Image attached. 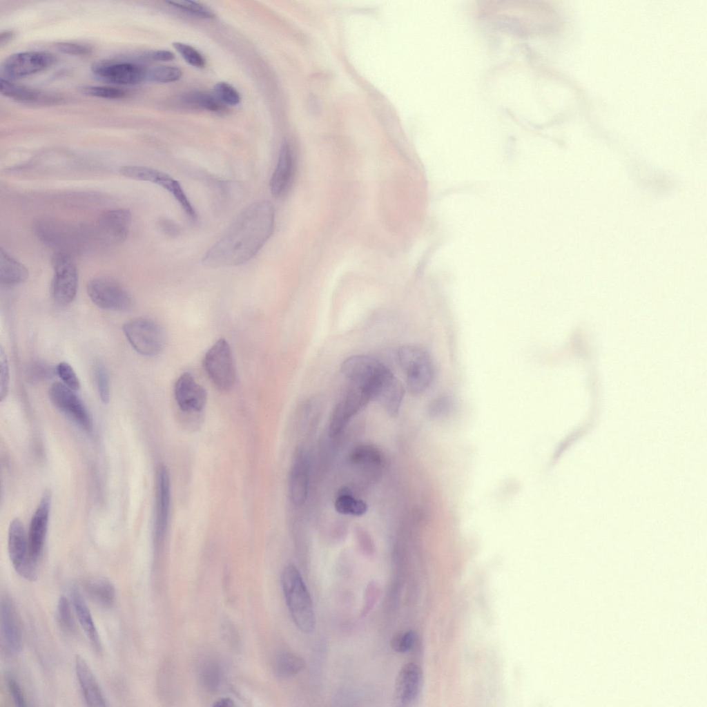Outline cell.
<instances>
[{
  "mask_svg": "<svg viewBox=\"0 0 707 707\" xmlns=\"http://www.w3.org/2000/svg\"><path fill=\"white\" fill-rule=\"evenodd\" d=\"M397 357L407 389L416 395L426 391L434 378V366L428 353L417 346L405 345L398 350Z\"/></svg>",
  "mask_w": 707,
  "mask_h": 707,
  "instance_id": "5",
  "label": "cell"
},
{
  "mask_svg": "<svg viewBox=\"0 0 707 707\" xmlns=\"http://www.w3.org/2000/svg\"><path fill=\"white\" fill-rule=\"evenodd\" d=\"M308 474L307 454L303 448L298 447L294 454L289 476V497L296 505H302L307 499Z\"/></svg>",
  "mask_w": 707,
  "mask_h": 707,
  "instance_id": "23",
  "label": "cell"
},
{
  "mask_svg": "<svg viewBox=\"0 0 707 707\" xmlns=\"http://www.w3.org/2000/svg\"><path fill=\"white\" fill-rule=\"evenodd\" d=\"M53 278L51 294L59 306H66L75 299L78 287V271L72 254L55 251L51 259Z\"/></svg>",
  "mask_w": 707,
  "mask_h": 707,
  "instance_id": "7",
  "label": "cell"
},
{
  "mask_svg": "<svg viewBox=\"0 0 707 707\" xmlns=\"http://www.w3.org/2000/svg\"><path fill=\"white\" fill-rule=\"evenodd\" d=\"M56 374V367L43 361L32 362L26 370L28 380L32 383L42 382L50 378Z\"/></svg>",
  "mask_w": 707,
  "mask_h": 707,
  "instance_id": "40",
  "label": "cell"
},
{
  "mask_svg": "<svg viewBox=\"0 0 707 707\" xmlns=\"http://www.w3.org/2000/svg\"><path fill=\"white\" fill-rule=\"evenodd\" d=\"M213 94L225 106H235L241 101L239 92L230 84L225 81L216 83L213 86Z\"/></svg>",
  "mask_w": 707,
  "mask_h": 707,
  "instance_id": "39",
  "label": "cell"
},
{
  "mask_svg": "<svg viewBox=\"0 0 707 707\" xmlns=\"http://www.w3.org/2000/svg\"><path fill=\"white\" fill-rule=\"evenodd\" d=\"M147 69L135 61L104 60L91 66L100 79L117 85H135L146 79Z\"/></svg>",
  "mask_w": 707,
  "mask_h": 707,
  "instance_id": "14",
  "label": "cell"
},
{
  "mask_svg": "<svg viewBox=\"0 0 707 707\" xmlns=\"http://www.w3.org/2000/svg\"><path fill=\"white\" fill-rule=\"evenodd\" d=\"M341 371L349 382L364 389L374 400L376 395L394 375L380 360L365 355L352 356L341 365Z\"/></svg>",
  "mask_w": 707,
  "mask_h": 707,
  "instance_id": "4",
  "label": "cell"
},
{
  "mask_svg": "<svg viewBox=\"0 0 707 707\" xmlns=\"http://www.w3.org/2000/svg\"><path fill=\"white\" fill-rule=\"evenodd\" d=\"M14 32L12 30H4L0 34V46L1 47L6 45L10 42L14 37Z\"/></svg>",
  "mask_w": 707,
  "mask_h": 707,
  "instance_id": "48",
  "label": "cell"
},
{
  "mask_svg": "<svg viewBox=\"0 0 707 707\" xmlns=\"http://www.w3.org/2000/svg\"><path fill=\"white\" fill-rule=\"evenodd\" d=\"M423 685L420 668L414 664L404 665L398 673L395 681L394 698L402 706H409L418 698Z\"/></svg>",
  "mask_w": 707,
  "mask_h": 707,
  "instance_id": "22",
  "label": "cell"
},
{
  "mask_svg": "<svg viewBox=\"0 0 707 707\" xmlns=\"http://www.w3.org/2000/svg\"><path fill=\"white\" fill-rule=\"evenodd\" d=\"M273 668L278 677H289L301 672L305 668V661L295 654L284 652L276 656Z\"/></svg>",
  "mask_w": 707,
  "mask_h": 707,
  "instance_id": "30",
  "label": "cell"
},
{
  "mask_svg": "<svg viewBox=\"0 0 707 707\" xmlns=\"http://www.w3.org/2000/svg\"><path fill=\"white\" fill-rule=\"evenodd\" d=\"M281 585L295 625L303 632H312L316 623L312 600L295 565L291 564L284 568L281 575Z\"/></svg>",
  "mask_w": 707,
  "mask_h": 707,
  "instance_id": "2",
  "label": "cell"
},
{
  "mask_svg": "<svg viewBox=\"0 0 707 707\" xmlns=\"http://www.w3.org/2000/svg\"><path fill=\"white\" fill-rule=\"evenodd\" d=\"M8 550L12 565L18 574L27 581H35L37 579V561L31 556L28 536L19 519H13L10 523Z\"/></svg>",
  "mask_w": 707,
  "mask_h": 707,
  "instance_id": "10",
  "label": "cell"
},
{
  "mask_svg": "<svg viewBox=\"0 0 707 707\" xmlns=\"http://www.w3.org/2000/svg\"><path fill=\"white\" fill-rule=\"evenodd\" d=\"M213 706L231 707L234 706L233 701L230 698H222L215 702Z\"/></svg>",
  "mask_w": 707,
  "mask_h": 707,
  "instance_id": "49",
  "label": "cell"
},
{
  "mask_svg": "<svg viewBox=\"0 0 707 707\" xmlns=\"http://www.w3.org/2000/svg\"><path fill=\"white\" fill-rule=\"evenodd\" d=\"M123 332L132 347L139 354L154 356L159 354L165 344L162 327L154 320L136 318L123 325Z\"/></svg>",
  "mask_w": 707,
  "mask_h": 707,
  "instance_id": "6",
  "label": "cell"
},
{
  "mask_svg": "<svg viewBox=\"0 0 707 707\" xmlns=\"http://www.w3.org/2000/svg\"><path fill=\"white\" fill-rule=\"evenodd\" d=\"M56 374L63 383L74 391L80 387L79 380L73 368L66 362H61L56 367Z\"/></svg>",
  "mask_w": 707,
  "mask_h": 707,
  "instance_id": "42",
  "label": "cell"
},
{
  "mask_svg": "<svg viewBox=\"0 0 707 707\" xmlns=\"http://www.w3.org/2000/svg\"><path fill=\"white\" fill-rule=\"evenodd\" d=\"M370 400L369 394L362 387L349 382L334 407L329 426L331 438L339 435L350 420Z\"/></svg>",
  "mask_w": 707,
  "mask_h": 707,
  "instance_id": "13",
  "label": "cell"
},
{
  "mask_svg": "<svg viewBox=\"0 0 707 707\" xmlns=\"http://www.w3.org/2000/svg\"><path fill=\"white\" fill-rule=\"evenodd\" d=\"M182 70L173 66H158L147 69L146 79L156 83H171L179 80Z\"/></svg>",
  "mask_w": 707,
  "mask_h": 707,
  "instance_id": "35",
  "label": "cell"
},
{
  "mask_svg": "<svg viewBox=\"0 0 707 707\" xmlns=\"http://www.w3.org/2000/svg\"><path fill=\"white\" fill-rule=\"evenodd\" d=\"M93 375L99 396L103 403L110 400V389L108 370L103 363L97 362L94 365Z\"/></svg>",
  "mask_w": 707,
  "mask_h": 707,
  "instance_id": "36",
  "label": "cell"
},
{
  "mask_svg": "<svg viewBox=\"0 0 707 707\" xmlns=\"http://www.w3.org/2000/svg\"><path fill=\"white\" fill-rule=\"evenodd\" d=\"M75 666L79 687L87 705L108 706L95 675L85 659L79 655H76Z\"/></svg>",
  "mask_w": 707,
  "mask_h": 707,
  "instance_id": "25",
  "label": "cell"
},
{
  "mask_svg": "<svg viewBox=\"0 0 707 707\" xmlns=\"http://www.w3.org/2000/svg\"><path fill=\"white\" fill-rule=\"evenodd\" d=\"M33 232L43 244L55 251L70 254L81 251L91 235L87 228L51 219L37 220L33 224Z\"/></svg>",
  "mask_w": 707,
  "mask_h": 707,
  "instance_id": "3",
  "label": "cell"
},
{
  "mask_svg": "<svg viewBox=\"0 0 707 707\" xmlns=\"http://www.w3.org/2000/svg\"><path fill=\"white\" fill-rule=\"evenodd\" d=\"M415 643V633L411 630L397 633L391 641L392 649L399 653L409 651Z\"/></svg>",
  "mask_w": 707,
  "mask_h": 707,
  "instance_id": "43",
  "label": "cell"
},
{
  "mask_svg": "<svg viewBox=\"0 0 707 707\" xmlns=\"http://www.w3.org/2000/svg\"><path fill=\"white\" fill-rule=\"evenodd\" d=\"M140 57L147 60L166 61L175 59V55L166 50H155L142 53Z\"/></svg>",
  "mask_w": 707,
  "mask_h": 707,
  "instance_id": "47",
  "label": "cell"
},
{
  "mask_svg": "<svg viewBox=\"0 0 707 707\" xmlns=\"http://www.w3.org/2000/svg\"><path fill=\"white\" fill-rule=\"evenodd\" d=\"M275 210L267 200L253 202L242 210L202 260L208 267H235L253 258L271 237Z\"/></svg>",
  "mask_w": 707,
  "mask_h": 707,
  "instance_id": "1",
  "label": "cell"
},
{
  "mask_svg": "<svg viewBox=\"0 0 707 707\" xmlns=\"http://www.w3.org/2000/svg\"><path fill=\"white\" fill-rule=\"evenodd\" d=\"M119 173L128 178L157 184L169 192L190 219L194 220L197 213L180 184L168 174L159 170L140 165H124Z\"/></svg>",
  "mask_w": 707,
  "mask_h": 707,
  "instance_id": "9",
  "label": "cell"
},
{
  "mask_svg": "<svg viewBox=\"0 0 707 707\" xmlns=\"http://www.w3.org/2000/svg\"><path fill=\"white\" fill-rule=\"evenodd\" d=\"M204 369L211 382L221 391L231 389L235 381V368L227 341L220 338L208 350L204 358Z\"/></svg>",
  "mask_w": 707,
  "mask_h": 707,
  "instance_id": "8",
  "label": "cell"
},
{
  "mask_svg": "<svg viewBox=\"0 0 707 707\" xmlns=\"http://www.w3.org/2000/svg\"><path fill=\"white\" fill-rule=\"evenodd\" d=\"M166 3L182 12L200 18L212 19L215 17L214 12L210 8L197 1H166Z\"/></svg>",
  "mask_w": 707,
  "mask_h": 707,
  "instance_id": "37",
  "label": "cell"
},
{
  "mask_svg": "<svg viewBox=\"0 0 707 707\" xmlns=\"http://www.w3.org/2000/svg\"><path fill=\"white\" fill-rule=\"evenodd\" d=\"M350 460L355 464L368 469L380 467L382 463L380 452L371 445L356 447L350 454Z\"/></svg>",
  "mask_w": 707,
  "mask_h": 707,
  "instance_id": "32",
  "label": "cell"
},
{
  "mask_svg": "<svg viewBox=\"0 0 707 707\" xmlns=\"http://www.w3.org/2000/svg\"><path fill=\"white\" fill-rule=\"evenodd\" d=\"M222 677V669L217 662L209 660L202 664L200 670V680L207 690H217L221 684Z\"/></svg>",
  "mask_w": 707,
  "mask_h": 707,
  "instance_id": "33",
  "label": "cell"
},
{
  "mask_svg": "<svg viewBox=\"0 0 707 707\" xmlns=\"http://www.w3.org/2000/svg\"><path fill=\"white\" fill-rule=\"evenodd\" d=\"M335 508L342 514L362 516L367 512V505L363 501L354 498L349 488L342 487L338 492Z\"/></svg>",
  "mask_w": 707,
  "mask_h": 707,
  "instance_id": "31",
  "label": "cell"
},
{
  "mask_svg": "<svg viewBox=\"0 0 707 707\" xmlns=\"http://www.w3.org/2000/svg\"><path fill=\"white\" fill-rule=\"evenodd\" d=\"M51 496L48 491L44 492L39 505L32 515L28 534L30 553L32 559L37 562L45 543Z\"/></svg>",
  "mask_w": 707,
  "mask_h": 707,
  "instance_id": "21",
  "label": "cell"
},
{
  "mask_svg": "<svg viewBox=\"0 0 707 707\" xmlns=\"http://www.w3.org/2000/svg\"><path fill=\"white\" fill-rule=\"evenodd\" d=\"M181 101L186 106L215 113L224 112L226 109V106L218 100L213 93L203 90L186 93L182 95Z\"/></svg>",
  "mask_w": 707,
  "mask_h": 707,
  "instance_id": "29",
  "label": "cell"
},
{
  "mask_svg": "<svg viewBox=\"0 0 707 707\" xmlns=\"http://www.w3.org/2000/svg\"><path fill=\"white\" fill-rule=\"evenodd\" d=\"M0 634L1 645L11 655L18 654L22 648L21 626L15 606L7 596L0 604Z\"/></svg>",
  "mask_w": 707,
  "mask_h": 707,
  "instance_id": "18",
  "label": "cell"
},
{
  "mask_svg": "<svg viewBox=\"0 0 707 707\" xmlns=\"http://www.w3.org/2000/svg\"><path fill=\"white\" fill-rule=\"evenodd\" d=\"M131 220V213L128 209L106 211L97 220V235L106 243H120L126 240L128 234Z\"/></svg>",
  "mask_w": 707,
  "mask_h": 707,
  "instance_id": "17",
  "label": "cell"
},
{
  "mask_svg": "<svg viewBox=\"0 0 707 707\" xmlns=\"http://www.w3.org/2000/svg\"><path fill=\"white\" fill-rule=\"evenodd\" d=\"M86 594L95 603L104 608L113 606L115 599V589L112 582L106 577H94L84 583Z\"/></svg>",
  "mask_w": 707,
  "mask_h": 707,
  "instance_id": "27",
  "label": "cell"
},
{
  "mask_svg": "<svg viewBox=\"0 0 707 707\" xmlns=\"http://www.w3.org/2000/svg\"><path fill=\"white\" fill-rule=\"evenodd\" d=\"M90 300L98 307L114 311L130 309L132 298L127 290L117 280L107 277L90 280L86 286Z\"/></svg>",
  "mask_w": 707,
  "mask_h": 707,
  "instance_id": "11",
  "label": "cell"
},
{
  "mask_svg": "<svg viewBox=\"0 0 707 707\" xmlns=\"http://www.w3.org/2000/svg\"><path fill=\"white\" fill-rule=\"evenodd\" d=\"M10 383L9 366L6 354L3 349H0V399L2 401L8 392Z\"/></svg>",
  "mask_w": 707,
  "mask_h": 707,
  "instance_id": "44",
  "label": "cell"
},
{
  "mask_svg": "<svg viewBox=\"0 0 707 707\" xmlns=\"http://www.w3.org/2000/svg\"><path fill=\"white\" fill-rule=\"evenodd\" d=\"M6 684L14 703L18 706H27L26 700L22 689L18 682L12 676H7Z\"/></svg>",
  "mask_w": 707,
  "mask_h": 707,
  "instance_id": "46",
  "label": "cell"
},
{
  "mask_svg": "<svg viewBox=\"0 0 707 707\" xmlns=\"http://www.w3.org/2000/svg\"><path fill=\"white\" fill-rule=\"evenodd\" d=\"M55 61L54 55L46 51L17 52L10 55L3 61L1 72L6 79L22 78L46 70Z\"/></svg>",
  "mask_w": 707,
  "mask_h": 707,
  "instance_id": "12",
  "label": "cell"
},
{
  "mask_svg": "<svg viewBox=\"0 0 707 707\" xmlns=\"http://www.w3.org/2000/svg\"><path fill=\"white\" fill-rule=\"evenodd\" d=\"M82 91L91 97L109 99H121L126 95L124 90L113 86H87L83 88Z\"/></svg>",
  "mask_w": 707,
  "mask_h": 707,
  "instance_id": "41",
  "label": "cell"
},
{
  "mask_svg": "<svg viewBox=\"0 0 707 707\" xmlns=\"http://www.w3.org/2000/svg\"><path fill=\"white\" fill-rule=\"evenodd\" d=\"M171 501V483L167 468L160 465L156 473L155 514L154 538L157 543L162 541L167 529Z\"/></svg>",
  "mask_w": 707,
  "mask_h": 707,
  "instance_id": "20",
  "label": "cell"
},
{
  "mask_svg": "<svg viewBox=\"0 0 707 707\" xmlns=\"http://www.w3.org/2000/svg\"><path fill=\"white\" fill-rule=\"evenodd\" d=\"M174 395L182 414H200L203 411L207 399L206 391L191 374L185 372L177 378Z\"/></svg>",
  "mask_w": 707,
  "mask_h": 707,
  "instance_id": "16",
  "label": "cell"
},
{
  "mask_svg": "<svg viewBox=\"0 0 707 707\" xmlns=\"http://www.w3.org/2000/svg\"><path fill=\"white\" fill-rule=\"evenodd\" d=\"M0 92L5 97L25 104L51 106L61 104L64 100L59 93L17 84L3 77L0 79Z\"/></svg>",
  "mask_w": 707,
  "mask_h": 707,
  "instance_id": "19",
  "label": "cell"
},
{
  "mask_svg": "<svg viewBox=\"0 0 707 707\" xmlns=\"http://www.w3.org/2000/svg\"><path fill=\"white\" fill-rule=\"evenodd\" d=\"M55 47L59 51L71 55H87L93 50L88 45L74 42H59Z\"/></svg>",
  "mask_w": 707,
  "mask_h": 707,
  "instance_id": "45",
  "label": "cell"
},
{
  "mask_svg": "<svg viewBox=\"0 0 707 707\" xmlns=\"http://www.w3.org/2000/svg\"><path fill=\"white\" fill-rule=\"evenodd\" d=\"M173 47L189 65L202 68L206 66L204 57L194 47L182 42L173 43Z\"/></svg>",
  "mask_w": 707,
  "mask_h": 707,
  "instance_id": "38",
  "label": "cell"
},
{
  "mask_svg": "<svg viewBox=\"0 0 707 707\" xmlns=\"http://www.w3.org/2000/svg\"><path fill=\"white\" fill-rule=\"evenodd\" d=\"M49 396L54 405L86 432L93 429V420L86 407L76 394L63 382L53 383Z\"/></svg>",
  "mask_w": 707,
  "mask_h": 707,
  "instance_id": "15",
  "label": "cell"
},
{
  "mask_svg": "<svg viewBox=\"0 0 707 707\" xmlns=\"http://www.w3.org/2000/svg\"><path fill=\"white\" fill-rule=\"evenodd\" d=\"M56 618L58 625L63 632L70 635H74L76 633V625L72 614L71 605L68 598L64 595H61L58 600Z\"/></svg>",
  "mask_w": 707,
  "mask_h": 707,
  "instance_id": "34",
  "label": "cell"
},
{
  "mask_svg": "<svg viewBox=\"0 0 707 707\" xmlns=\"http://www.w3.org/2000/svg\"><path fill=\"white\" fill-rule=\"evenodd\" d=\"M71 601L77 619L92 647L96 652H100L102 650V645L99 633L90 609L78 590L73 589L71 591Z\"/></svg>",
  "mask_w": 707,
  "mask_h": 707,
  "instance_id": "26",
  "label": "cell"
},
{
  "mask_svg": "<svg viewBox=\"0 0 707 707\" xmlns=\"http://www.w3.org/2000/svg\"><path fill=\"white\" fill-rule=\"evenodd\" d=\"M28 278V270L12 257L2 247L0 249V281L2 284L12 286L23 282Z\"/></svg>",
  "mask_w": 707,
  "mask_h": 707,
  "instance_id": "28",
  "label": "cell"
},
{
  "mask_svg": "<svg viewBox=\"0 0 707 707\" xmlns=\"http://www.w3.org/2000/svg\"><path fill=\"white\" fill-rule=\"evenodd\" d=\"M294 159L290 145L284 142L270 180V190L274 197L284 196L289 191L294 175Z\"/></svg>",
  "mask_w": 707,
  "mask_h": 707,
  "instance_id": "24",
  "label": "cell"
}]
</instances>
